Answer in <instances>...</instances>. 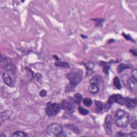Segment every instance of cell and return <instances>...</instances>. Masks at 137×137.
Returning <instances> with one entry per match:
<instances>
[{
	"label": "cell",
	"mask_w": 137,
	"mask_h": 137,
	"mask_svg": "<svg viewBox=\"0 0 137 137\" xmlns=\"http://www.w3.org/2000/svg\"><path fill=\"white\" fill-rule=\"evenodd\" d=\"M114 120L115 124L118 127L122 128L126 127L130 122L129 114L124 110L119 109L115 114Z\"/></svg>",
	"instance_id": "obj_1"
},
{
	"label": "cell",
	"mask_w": 137,
	"mask_h": 137,
	"mask_svg": "<svg viewBox=\"0 0 137 137\" xmlns=\"http://www.w3.org/2000/svg\"><path fill=\"white\" fill-rule=\"evenodd\" d=\"M2 79L5 84L9 87H13L15 82V69L6 70L2 75Z\"/></svg>",
	"instance_id": "obj_2"
},
{
	"label": "cell",
	"mask_w": 137,
	"mask_h": 137,
	"mask_svg": "<svg viewBox=\"0 0 137 137\" xmlns=\"http://www.w3.org/2000/svg\"><path fill=\"white\" fill-rule=\"evenodd\" d=\"M61 109V105L59 103L49 102L46 105L45 111L48 117H54L60 112Z\"/></svg>",
	"instance_id": "obj_3"
},
{
	"label": "cell",
	"mask_w": 137,
	"mask_h": 137,
	"mask_svg": "<svg viewBox=\"0 0 137 137\" xmlns=\"http://www.w3.org/2000/svg\"><path fill=\"white\" fill-rule=\"evenodd\" d=\"M67 78L70 82V84L75 87L80 83L83 79V74L81 71L75 70L70 72L67 75Z\"/></svg>",
	"instance_id": "obj_4"
},
{
	"label": "cell",
	"mask_w": 137,
	"mask_h": 137,
	"mask_svg": "<svg viewBox=\"0 0 137 137\" xmlns=\"http://www.w3.org/2000/svg\"><path fill=\"white\" fill-rule=\"evenodd\" d=\"M115 103L119 104L120 105L125 104V98L123 97L119 94H113L111 95L108 102L105 105V109L106 111H108L110 108V107L112 104Z\"/></svg>",
	"instance_id": "obj_5"
},
{
	"label": "cell",
	"mask_w": 137,
	"mask_h": 137,
	"mask_svg": "<svg viewBox=\"0 0 137 137\" xmlns=\"http://www.w3.org/2000/svg\"><path fill=\"white\" fill-rule=\"evenodd\" d=\"M62 132L63 127L59 123H52L46 128V133L50 136H60Z\"/></svg>",
	"instance_id": "obj_6"
},
{
	"label": "cell",
	"mask_w": 137,
	"mask_h": 137,
	"mask_svg": "<svg viewBox=\"0 0 137 137\" xmlns=\"http://www.w3.org/2000/svg\"><path fill=\"white\" fill-rule=\"evenodd\" d=\"M1 67L5 70L9 69H15L13 64L12 63L11 60L5 56H1Z\"/></svg>",
	"instance_id": "obj_7"
},
{
	"label": "cell",
	"mask_w": 137,
	"mask_h": 137,
	"mask_svg": "<svg viewBox=\"0 0 137 137\" xmlns=\"http://www.w3.org/2000/svg\"><path fill=\"white\" fill-rule=\"evenodd\" d=\"M61 107L63 110L70 114L73 113L75 109V106L74 103L66 100H63L62 102Z\"/></svg>",
	"instance_id": "obj_8"
},
{
	"label": "cell",
	"mask_w": 137,
	"mask_h": 137,
	"mask_svg": "<svg viewBox=\"0 0 137 137\" xmlns=\"http://www.w3.org/2000/svg\"><path fill=\"white\" fill-rule=\"evenodd\" d=\"M112 119L111 115H108L106 116L104 122V127L107 134H112Z\"/></svg>",
	"instance_id": "obj_9"
},
{
	"label": "cell",
	"mask_w": 137,
	"mask_h": 137,
	"mask_svg": "<svg viewBox=\"0 0 137 137\" xmlns=\"http://www.w3.org/2000/svg\"><path fill=\"white\" fill-rule=\"evenodd\" d=\"M125 105L129 109L133 110L136 107L137 100L136 98L132 99L130 98H125Z\"/></svg>",
	"instance_id": "obj_10"
},
{
	"label": "cell",
	"mask_w": 137,
	"mask_h": 137,
	"mask_svg": "<svg viewBox=\"0 0 137 137\" xmlns=\"http://www.w3.org/2000/svg\"><path fill=\"white\" fill-rule=\"evenodd\" d=\"M129 88L130 91L134 94L135 95L137 93V87H136V80L132 77L130 78V80L128 83Z\"/></svg>",
	"instance_id": "obj_11"
},
{
	"label": "cell",
	"mask_w": 137,
	"mask_h": 137,
	"mask_svg": "<svg viewBox=\"0 0 137 137\" xmlns=\"http://www.w3.org/2000/svg\"><path fill=\"white\" fill-rule=\"evenodd\" d=\"M13 112L11 110H6L1 112V124H2L3 122L5 120H8L10 118Z\"/></svg>",
	"instance_id": "obj_12"
},
{
	"label": "cell",
	"mask_w": 137,
	"mask_h": 137,
	"mask_svg": "<svg viewBox=\"0 0 137 137\" xmlns=\"http://www.w3.org/2000/svg\"><path fill=\"white\" fill-rule=\"evenodd\" d=\"M102 82V78L101 76L97 75L93 77L90 80L91 84H95V85H100Z\"/></svg>",
	"instance_id": "obj_13"
},
{
	"label": "cell",
	"mask_w": 137,
	"mask_h": 137,
	"mask_svg": "<svg viewBox=\"0 0 137 137\" xmlns=\"http://www.w3.org/2000/svg\"><path fill=\"white\" fill-rule=\"evenodd\" d=\"M88 90L89 92L92 94H96L99 91V85L95 84H91L88 86Z\"/></svg>",
	"instance_id": "obj_14"
},
{
	"label": "cell",
	"mask_w": 137,
	"mask_h": 137,
	"mask_svg": "<svg viewBox=\"0 0 137 137\" xmlns=\"http://www.w3.org/2000/svg\"><path fill=\"white\" fill-rule=\"evenodd\" d=\"M83 100V96L79 93H76L73 98V101L74 103L79 105Z\"/></svg>",
	"instance_id": "obj_15"
},
{
	"label": "cell",
	"mask_w": 137,
	"mask_h": 137,
	"mask_svg": "<svg viewBox=\"0 0 137 137\" xmlns=\"http://www.w3.org/2000/svg\"><path fill=\"white\" fill-rule=\"evenodd\" d=\"M95 105H96V107H95L96 111L99 113L102 112L104 109V105L103 103L102 102L99 101H96Z\"/></svg>",
	"instance_id": "obj_16"
},
{
	"label": "cell",
	"mask_w": 137,
	"mask_h": 137,
	"mask_svg": "<svg viewBox=\"0 0 137 137\" xmlns=\"http://www.w3.org/2000/svg\"><path fill=\"white\" fill-rule=\"evenodd\" d=\"M113 83H114V85L115 86V87L116 88H117L118 90H120L122 86H121L120 80L118 77L116 76L114 78V80H113Z\"/></svg>",
	"instance_id": "obj_17"
},
{
	"label": "cell",
	"mask_w": 137,
	"mask_h": 137,
	"mask_svg": "<svg viewBox=\"0 0 137 137\" xmlns=\"http://www.w3.org/2000/svg\"><path fill=\"white\" fill-rule=\"evenodd\" d=\"M27 136V134L25 132L21 131H16L15 133H13L11 135L12 137H26Z\"/></svg>",
	"instance_id": "obj_18"
},
{
	"label": "cell",
	"mask_w": 137,
	"mask_h": 137,
	"mask_svg": "<svg viewBox=\"0 0 137 137\" xmlns=\"http://www.w3.org/2000/svg\"><path fill=\"white\" fill-rule=\"evenodd\" d=\"M130 67H130L126 64H123V63L120 64L117 67V72L118 73H121L123 71H124V70H126L127 69H128Z\"/></svg>",
	"instance_id": "obj_19"
},
{
	"label": "cell",
	"mask_w": 137,
	"mask_h": 137,
	"mask_svg": "<svg viewBox=\"0 0 137 137\" xmlns=\"http://www.w3.org/2000/svg\"><path fill=\"white\" fill-rule=\"evenodd\" d=\"M55 66L57 67H63L65 68H69L70 66L69 64L66 62H57L55 63Z\"/></svg>",
	"instance_id": "obj_20"
},
{
	"label": "cell",
	"mask_w": 137,
	"mask_h": 137,
	"mask_svg": "<svg viewBox=\"0 0 137 137\" xmlns=\"http://www.w3.org/2000/svg\"><path fill=\"white\" fill-rule=\"evenodd\" d=\"M130 77L127 74H125V75L122 76V81L124 85H125V86L128 85V82L130 80Z\"/></svg>",
	"instance_id": "obj_21"
},
{
	"label": "cell",
	"mask_w": 137,
	"mask_h": 137,
	"mask_svg": "<svg viewBox=\"0 0 137 137\" xmlns=\"http://www.w3.org/2000/svg\"><path fill=\"white\" fill-rule=\"evenodd\" d=\"M93 101L91 99L86 98L83 100V103L86 107H90L92 104Z\"/></svg>",
	"instance_id": "obj_22"
},
{
	"label": "cell",
	"mask_w": 137,
	"mask_h": 137,
	"mask_svg": "<svg viewBox=\"0 0 137 137\" xmlns=\"http://www.w3.org/2000/svg\"><path fill=\"white\" fill-rule=\"evenodd\" d=\"M78 111L81 115H87L89 114V111L87 109H85L83 107H78Z\"/></svg>",
	"instance_id": "obj_23"
},
{
	"label": "cell",
	"mask_w": 137,
	"mask_h": 137,
	"mask_svg": "<svg viewBox=\"0 0 137 137\" xmlns=\"http://www.w3.org/2000/svg\"><path fill=\"white\" fill-rule=\"evenodd\" d=\"M85 67L88 70H92L95 67V64L93 62H90L85 64Z\"/></svg>",
	"instance_id": "obj_24"
},
{
	"label": "cell",
	"mask_w": 137,
	"mask_h": 137,
	"mask_svg": "<svg viewBox=\"0 0 137 137\" xmlns=\"http://www.w3.org/2000/svg\"><path fill=\"white\" fill-rule=\"evenodd\" d=\"M75 86L72 85L71 84H69L66 87V92H71L72 91H74L75 89Z\"/></svg>",
	"instance_id": "obj_25"
},
{
	"label": "cell",
	"mask_w": 137,
	"mask_h": 137,
	"mask_svg": "<svg viewBox=\"0 0 137 137\" xmlns=\"http://www.w3.org/2000/svg\"><path fill=\"white\" fill-rule=\"evenodd\" d=\"M131 127L134 130L137 129V123H136V119L135 118L132 119V121L131 123Z\"/></svg>",
	"instance_id": "obj_26"
},
{
	"label": "cell",
	"mask_w": 137,
	"mask_h": 137,
	"mask_svg": "<svg viewBox=\"0 0 137 137\" xmlns=\"http://www.w3.org/2000/svg\"><path fill=\"white\" fill-rule=\"evenodd\" d=\"M132 77L135 79H137V71L135 69H134L132 71Z\"/></svg>",
	"instance_id": "obj_27"
},
{
	"label": "cell",
	"mask_w": 137,
	"mask_h": 137,
	"mask_svg": "<svg viewBox=\"0 0 137 137\" xmlns=\"http://www.w3.org/2000/svg\"><path fill=\"white\" fill-rule=\"evenodd\" d=\"M47 91L45 90H42L41 91V92H40V95L41 97H45L47 95Z\"/></svg>",
	"instance_id": "obj_28"
},
{
	"label": "cell",
	"mask_w": 137,
	"mask_h": 137,
	"mask_svg": "<svg viewBox=\"0 0 137 137\" xmlns=\"http://www.w3.org/2000/svg\"><path fill=\"white\" fill-rule=\"evenodd\" d=\"M109 68H110V67L108 66H106L104 67V68L103 69V71H104V72L106 74H107L108 73V71H109Z\"/></svg>",
	"instance_id": "obj_29"
},
{
	"label": "cell",
	"mask_w": 137,
	"mask_h": 137,
	"mask_svg": "<svg viewBox=\"0 0 137 137\" xmlns=\"http://www.w3.org/2000/svg\"><path fill=\"white\" fill-rule=\"evenodd\" d=\"M124 37L126 38V39H127V40H131V41H133L132 39V38L130 37V36L128 35H126L125 34H124Z\"/></svg>",
	"instance_id": "obj_30"
},
{
	"label": "cell",
	"mask_w": 137,
	"mask_h": 137,
	"mask_svg": "<svg viewBox=\"0 0 137 137\" xmlns=\"http://www.w3.org/2000/svg\"><path fill=\"white\" fill-rule=\"evenodd\" d=\"M5 136H6L4 134H3V133L1 134V135H0V137H5Z\"/></svg>",
	"instance_id": "obj_31"
}]
</instances>
